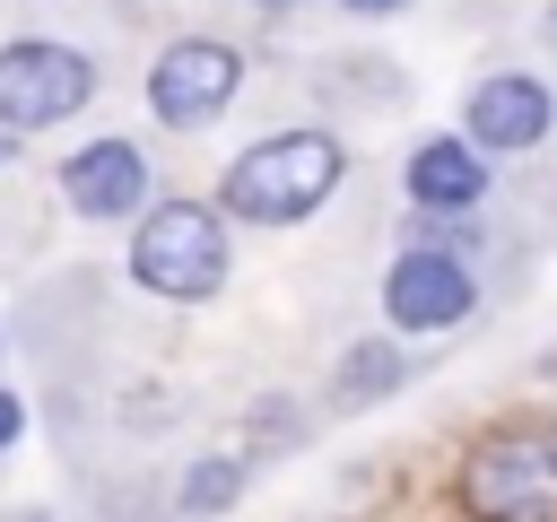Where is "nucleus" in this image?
<instances>
[{"label":"nucleus","mask_w":557,"mask_h":522,"mask_svg":"<svg viewBox=\"0 0 557 522\" xmlns=\"http://www.w3.org/2000/svg\"><path fill=\"white\" fill-rule=\"evenodd\" d=\"M339 139L331 130H278V139H252L235 165H226V209L244 226H296L313 217L331 191H339Z\"/></svg>","instance_id":"obj_1"},{"label":"nucleus","mask_w":557,"mask_h":522,"mask_svg":"<svg viewBox=\"0 0 557 522\" xmlns=\"http://www.w3.org/2000/svg\"><path fill=\"white\" fill-rule=\"evenodd\" d=\"M131 278H139L148 296H174V304L218 296V278H226V235H218V217H209L200 200L148 209V226L131 235Z\"/></svg>","instance_id":"obj_2"},{"label":"nucleus","mask_w":557,"mask_h":522,"mask_svg":"<svg viewBox=\"0 0 557 522\" xmlns=\"http://www.w3.org/2000/svg\"><path fill=\"white\" fill-rule=\"evenodd\" d=\"M461 505L479 522H557V452L540 435H496L461 461Z\"/></svg>","instance_id":"obj_3"},{"label":"nucleus","mask_w":557,"mask_h":522,"mask_svg":"<svg viewBox=\"0 0 557 522\" xmlns=\"http://www.w3.org/2000/svg\"><path fill=\"white\" fill-rule=\"evenodd\" d=\"M96 96V70L70 44H9L0 52V122L9 130H52Z\"/></svg>","instance_id":"obj_4"},{"label":"nucleus","mask_w":557,"mask_h":522,"mask_svg":"<svg viewBox=\"0 0 557 522\" xmlns=\"http://www.w3.org/2000/svg\"><path fill=\"white\" fill-rule=\"evenodd\" d=\"M235 87H244V61H235L226 44H209V35L174 44V52L148 70V104H157L165 130H209V122L226 113Z\"/></svg>","instance_id":"obj_5"},{"label":"nucleus","mask_w":557,"mask_h":522,"mask_svg":"<svg viewBox=\"0 0 557 522\" xmlns=\"http://www.w3.org/2000/svg\"><path fill=\"white\" fill-rule=\"evenodd\" d=\"M383 304H392V322H400V331H444V322H461V313L479 304V287H470V270H461L453 252L418 244V252H400V261H392Z\"/></svg>","instance_id":"obj_6"},{"label":"nucleus","mask_w":557,"mask_h":522,"mask_svg":"<svg viewBox=\"0 0 557 522\" xmlns=\"http://www.w3.org/2000/svg\"><path fill=\"white\" fill-rule=\"evenodd\" d=\"M61 191H70L78 217H122V209H139L148 165H139L131 139H96V148H78V157L61 165Z\"/></svg>","instance_id":"obj_7"},{"label":"nucleus","mask_w":557,"mask_h":522,"mask_svg":"<svg viewBox=\"0 0 557 522\" xmlns=\"http://www.w3.org/2000/svg\"><path fill=\"white\" fill-rule=\"evenodd\" d=\"M548 139V87L540 78H479L470 96V148H531Z\"/></svg>","instance_id":"obj_8"},{"label":"nucleus","mask_w":557,"mask_h":522,"mask_svg":"<svg viewBox=\"0 0 557 522\" xmlns=\"http://www.w3.org/2000/svg\"><path fill=\"white\" fill-rule=\"evenodd\" d=\"M479 191H487V165H479L470 139H426V148L409 157V200H426V209H470Z\"/></svg>","instance_id":"obj_9"},{"label":"nucleus","mask_w":557,"mask_h":522,"mask_svg":"<svg viewBox=\"0 0 557 522\" xmlns=\"http://www.w3.org/2000/svg\"><path fill=\"white\" fill-rule=\"evenodd\" d=\"M235 487H244V470H235V461H200V470L183 478V505H191V513H218Z\"/></svg>","instance_id":"obj_10"},{"label":"nucleus","mask_w":557,"mask_h":522,"mask_svg":"<svg viewBox=\"0 0 557 522\" xmlns=\"http://www.w3.org/2000/svg\"><path fill=\"white\" fill-rule=\"evenodd\" d=\"M392 383H400V357H392V348H357V357H348V400L392 391Z\"/></svg>","instance_id":"obj_11"},{"label":"nucleus","mask_w":557,"mask_h":522,"mask_svg":"<svg viewBox=\"0 0 557 522\" xmlns=\"http://www.w3.org/2000/svg\"><path fill=\"white\" fill-rule=\"evenodd\" d=\"M17 426H26V409H17L9 391H0V444H17Z\"/></svg>","instance_id":"obj_12"},{"label":"nucleus","mask_w":557,"mask_h":522,"mask_svg":"<svg viewBox=\"0 0 557 522\" xmlns=\"http://www.w3.org/2000/svg\"><path fill=\"white\" fill-rule=\"evenodd\" d=\"M348 9H400V0H348Z\"/></svg>","instance_id":"obj_13"},{"label":"nucleus","mask_w":557,"mask_h":522,"mask_svg":"<svg viewBox=\"0 0 557 522\" xmlns=\"http://www.w3.org/2000/svg\"><path fill=\"white\" fill-rule=\"evenodd\" d=\"M0 165H9V122H0Z\"/></svg>","instance_id":"obj_14"},{"label":"nucleus","mask_w":557,"mask_h":522,"mask_svg":"<svg viewBox=\"0 0 557 522\" xmlns=\"http://www.w3.org/2000/svg\"><path fill=\"white\" fill-rule=\"evenodd\" d=\"M548 35H557V17H548Z\"/></svg>","instance_id":"obj_15"},{"label":"nucleus","mask_w":557,"mask_h":522,"mask_svg":"<svg viewBox=\"0 0 557 522\" xmlns=\"http://www.w3.org/2000/svg\"><path fill=\"white\" fill-rule=\"evenodd\" d=\"M548 452H557V444H548Z\"/></svg>","instance_id":"obj_16"}]
</instances>
